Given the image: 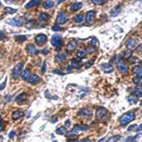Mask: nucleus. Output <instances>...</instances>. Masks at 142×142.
I'll list each match as a JSON object with an SVG mask.
<instances>
[{"label":"nucleus","instance_id":"f257e3e1","mask_svg":"<svg viewBox=\"0 0 142 142\" xmlns=\"http://www.w3.org/2000/svg\"><path fill=\"white\" fill-rule=\"evenodd\" d=\"M135 115L134 112H127L125 113V114H123L120 117L118 121H120V124L121 126H125V125H127L128 123H130L131 121H133V120H135Z\"/></svg>","mask_w":142,"mask_h":142},{"label":"nucleus","instance_id":"f03ea898","mask_svg":"<svg viewBox=\"0 0 142 142\" xmlns=\"http://www.w3.org/2000/svg\"><path fill=\"white\" fill-rule=\"evenodd\" d=\"M50 43H51V46L54 47L55 49L58 50L60 49L61 47H63V38L61 35L59 34H54L51 37V40H50Z\"/></svg>","mask_w":142,"mask_h":142},{"label":"nucleus","instance_id":"7ed1b4c3","mask_svg":"<svg viewBox=\"0 0 142 142\" xmlns=\"http://www.w3.org/2000/svg\"><path fill=\"white\" fill-rule=\"evenodd\" d=\"M23 67H24V64L23 63H19V64H17V65H15L14 68L13 69V78L17 79L21 75V73H22Z\"/></svg>","mask_w":142,"mask_h":142},{"label":"nucleus","instance_id":"20e7f679","mask_svg":"<svg viewBox=\"0 0 142 142\" xmlns=\"http://www.w3.org/2000/svg\"><path fill=\"white\" fill-rule=\"evenodd\" d=\"M96 18V12L95 10H89L85 14V23L87 25H92Z\"/></svg>","mask_w":142,"mask_h":142},{"label":"nucleus","instance_id":"39448f33","mask_svg":"<svg viewBox=\"0 0 142 142\" xmlns=\"http://www.w3.org/2000/svg\"><path fill=\"white\" fill-rule=\"evenodd\" d=\"M134 73H135V77L134 78V82L138 83L139 81L142 79V66H135L134 67Z\"/></svg>","mask_w":142,"mask_h":142},{"label":"nucleus","instance_id":"423d86ee","mask_svg":"<svg viewBox=\"0 0 142 142\" xmlns=\"http://www.w3.org/2000/svg\"><path fill=\"white\" fill-rule=\"evenodd\" d=\"M47 35L43 34V33L38 34L37 36L35 37V43H36L38 46H44L46 43H47Z\"/></svg>","mask_w":142,"mask_h":142},{"label":"nucleus","instance_id":"0eeeda50","mask_svg":"<svg viewBox=\"0 0 142 142\" xmlns=\"http://www.w3.org/2000/svg\"><path fill=\"white\" fill-rule=\"evenodd\" d=\"M117 69H118V71L120 72H121L122 74H125V73L128 72V65L125 64L124 62H122V61H118V62H117Z\"/></svg>","mask_w":142,"mask_h":142},{"label":"nucleus","instance_id":"6e6552de","mask_svg":"<svg viewBox=\"0 0 142 142\" xmlns=\"http://www.w3.org/2000/svg\"><path fill=\"white\" fill-rule=\"evenodd\" d=\"M66 21H67V16H66V14H65V13L61 12V13H58V15H57L58 25H59V24H60V25H62V24H65Z\"/></svg>","mask_w":142,"mask_h":142},{"label":"nucleus","instance_id":"1a4fd4ad","mask_svg":"<svg viewBox=\"0 0 142 142\" xmlns=\"http://www.w3.org/2000/svg\"><path fill=\"white\" fill-rule=\"evenodd\" d=\"M78 115L81 116V117H90L92 115V110L89 109V108H82V110H80V112L78 113Z\"/></svg>","mask_w":142,"mask_h":142},{"label":"nucleus","instance_id":"9d476101","mask_svg":"<svg viewBox=\"0 0 142 142\" xmlns=\"http://www.w3.org/2000/svg\"><path fill=\"white\" fill-rule=\"evenodd\" d=\"M106 113H107V110L105 109V108L103 107L98 108L97 111H96V117L99 118V120H100V118H102V117H104Z\"/></svg>","mask_w":142,"mask_h":142},{"label":"nucleus","instance_id":"9b49d317","mask_svg":"<svg viewBox=\"0 0 142 142\" xmlns=\"http://www.w3.org/2000/svg\"><path fill=\"white\" fill-rule=\"evenodd\" d=\"M27 97L29 96H27V93H21L20 95H18L17 97L15 98V101L17 102L18 104H21V103H23V102L27 100Z\"/></svg>","mask_w":142,"mask_h":142},{"label":"nucleus","instance_id":"f8f14e48","mask_svg":"<svg viewBox=\"0 0 142 142\" xmlns=\"http://www.w3.org/2000/svg\"><path fill=\"white\" fill-rule=\"evenodd\" d=\"M27 51L29 54L30 55H37L38 53H39V50L36 48V47H34V46L32 45H29L27 47Z\"/></svg>","mask_w":142,"mask_h":142},{"label":"nucleus","instance_id":"ddd939ff","mask_svg":"<svg viewBox=\"0 0 142 142\" xmlns=\"http://www.w3.org/2000/svg\"><path fill=\"white\" fill-rule=\"evenodd\" d=\"M80 132H81V126H79V125H75L74 128L72 129V131L68 132L67 134H66V135H67V137L76 135H78V134H80Z\"/></svg>","mask_w":142,"mask_h":142},{"label":"nucleus","instance_id":"4468645a","mask_svg":"<svg viewBox=\"0 0 142 142\" xmlns=\"http://www.w3.org/2000/svg\"><path fill=\"white\" fill-rule=\"evenodd\" d=\"M100 68H101L105 73H110L113 71V66L110 64H101L100 65Z\"/></svg>","mask_w":142,"mask_h":142},{"label":"nucleus","instance_id":"2eb2a0df","mask_svg":"<svg viewBox=\"0 0 142 142\" xmlns=\"http://www.w3.org/2000/svg\"><path fill=\"white\" fill-rule=\"evenodd\" d=\"M29 82L30 83H32V84H36V83H38V82H40V77L39 76H37V75H30V78H29Z\"/></svg>","mask_w":142,"mask_h":142},{"label":"nucleus","instance_id":"dca6fc26","mask_svg":"<svg viewBox=\"0 0 142 142\" xmlns=\"http://www.w3.org/2000/svg\"><path fill=\"white\" fill-rule=\"evenodd\" d=\"M77 47V41L76 40H72L70 41L67 44V47H66V50L67 51H73Z\"/></svg>","mask_w":142,"mask_h":142},{"label":"nucleus","instance_id":"f3484780","mask_svg":"<svg viewBox=\"0 0 142 142\" xmlns=\"http://www.w3.org/2000/svg\"><path fill=\"white\" fill-rule=\"evenodd\" d=\"M82 2H76L70 6V10H72V12H78V10H80L82 9Z\"/></svg>","mask_w":142,"mask_h":142},{"label":"nucleus","instance_id":"a211bd4d","mask_svg":"<svg viewBox=\"0 0 142 142\" xmlns=\"http://www.w3.org/2000/svg\"><path fill=\"white\" fill-rule=\"evenodd\" d=\"M38 4H40V0H32V1H30L29 3H27L25 8L27 10H30V9H31V8L34 7V6L38 5Z\"/></svg>","mask_w":142,"mask_h":142},{"label":"nucleus","instance_id":"6ab92c4d","mask_svg":"<svg viewBox=\"0 0 142 142\" xmlns=\"http://www.w3.org/2000/svg\"><path fill=\"white\" fill-rule=\"evenodd\" d=\"M9 24L13 26H15V27H21L23 25L22 20H18V19H10V20L8 21Z\"/></svg>","mask_w":142,"mask_h":142},{"label":"nucleus","instance_id":"aec40b11","mask_svg":"<svg viewBox=\"0 0 142 142\" xmlns=\"http://www.w3.org/2000/svg\"><path fill=\"white\" fill-rule=\"evenodd\" d=\"M24 116V112L21 111V110H17V111H15V112L13 113V120H17L18 118H20Z\"/></svg>","mask_w":142,"mask_h":142},{"label":"nucleus","instance_id":"412c9836","mask_svg":"<svg viewBox=\"0 0 142 142\" xmlns=\"http://www.w3.org/2000/svg\"><path fill=\"white\" fill-rule=\"evenodd\" d=\"M65 58H66V54L65 53H59V54L56 55L55 61L57 63H62L65 60Z\"/></svg>","mask_w":142,"mask_h":142},{"label":"nucleus","instance_id":"4be33fe9","mask_svg":"<svg viewBox=\"0 0 142 142\" xmlns=\"http://www.w3.org/2000/svg\"><path fill=\"white\" fill-rule=\"evenodd\" d=\"M85 19V16L83 14H77L74 16V22L78 23V24H82Z\"/></svg>","mask_w":142,"mask_h":142},{"label":"nucleus","instance_id":"5701e85b","mask_svg":"<svg viewBox=\"0 0 142 142\" xmlns=\"http://www.w3.org/2000/svg\"><path fill=\"white\" fill-rule=\"evenodd\" d=\"M126 45H127L128 48L133 49V48H135V47H137V41H135V39H129V40L127 41V43H126Z\"/></svg>","mask_w":142,"mask_h":142},{"label":"nucleus","instance_id":"b1692460","mask_svg":"<svg viewBox=\"0 0 142 142\" xmlns=\"http://www.w3.org/2000/svg\"><path fill=\"white\" fill-rule=\"evenodd\" d=\"M30 76V70L29 69H23L22 73H21V78H22V80H24V81L29 80Z\"/></svg>","mask_w":142,"mask_h":142},{"label":"nucleus","instance_id":"393cba45","mask_svg":"<svg viewBox=\"0 0 142 142\" xmlns=\"http://www.w3.org/2000/svg\"><path fill=\"white\" fill-rule=\"evenodd\" d=\"M72 66L74 68H80L82 66V62H81L80 59H77V58H74L72 59Z\"/></svg>","mask_w":142,"mask_h":142},{"label":"nucleus","instance_id":"a878e982","mask_svg":"<svg viewBox=\"0 0 142 142\" xmlns=\"http://www.w3.org/2000/svg\"><path fill=\"white\" fill-rule=\"evenodd\" d=\"M39 19H40L41 21H48L50 19V15L47 14V13H40V15H39Z\"/></svg>","mask_w":142,"mask_h":142},{"label":"nucleus","instance_id":"bb28decb","mask_svg":"<svg viewBox=\"0 0 142 142\" xmlns=\"http://www.w3.org/2000/svg\"><path fill=\"white\" fill-rule=\"evenodd\" d=\"M128 101L131 103V104H133V103H137V97L135 96L134 93H133L132 95H130L129 97H128Z\"/></svg>","mask_w":142,"mask_h":142},{"label":"nucleus","instance_id":"cd10ccee","mask_svg":"<svg viewBox=\"0 0 142 142\" xmlns=\"http://www.w3.org/2000/svg\"><path fill=\"white\" fill-rule=\"evenodd\" d=\"M56 133H57L58 135H66L67 134V131H66V127H60L58 128L57 131H56Z\"/></svg>","mask_w":142,"mask_h":142},{"label":"nucleus","instance_id":"c85d7f7f","mask_svg":"<svg viewBox=\"0 0 142 142\" xmlns=\"http://www.w3.org/2000/svg\"><path fill=\"white\" fill-rule=\"evenodd\" d=\"M86 51H84V50H79L77 53V57L80 59V60H82V59H84L85 57H86Z\"/></svg>","mask_w":142,"mask_h":142},{"label":"nucleus","instance_id":"c756f323","mask_svg":"<svg viewBox=\"0 0 142 142\" xmlns=\"http://www.w3.org/2000/svg\"><path fill=\"white\" fill-rule=\"evenodd\" d=\"M120 10H121V7H120V6H117V7L111 12V15H112V16H117V15L120 13Z\"/></svg>","mask_w":142,"mask_h":142},{"label":"nucleus","instance_id":"7c9ffc66","mask_svg":"<svg viewBox=\"0 0 142 142\" xmlns=\"http://www.w3.org/2000/svg\"><path fill=\"white\" fill-rule=\"evenodd\" d=\"M43 6H44V8H45V9H47V10H49V9H51V8L54 6V3H53L52 1H46V2H44Z\"/></svg>","mask_w":142,"mask_h":142},{"label":"nucleus","instance_id":"2f4dec72","mask_svg":"<svg viewBox=\"0 0 142 142\" xmlns=\"http://www.w3.org/2000/svg\"><path fill=\"white\" fill-rule=\"evenodd\" d=\"M122 57L124 58V59H130V58L132 57V51L130 49L124 51V52L122 53Z\"/></svg>","mask_w":142,"mask_h":142},{"label":"nucleus","instance_id":"473e14b6","mask_svg":"<svg viewBox=\"0 0 142 142\" xmlns=\"http://www.w3.org/2000/svg\"><path fill=\"white\" fill-rule=\"evenodd\" d=\"M140 137V135H135V137H129L125 139L124 142H135L137 139H138V137Z\"/></svg>","mask_w":142,"mask_h":142},{"label":"nucleus","instance_id":"72a5a7b5","mask_svg":"<svg viewBox=\"0 0 142 142\" xmlns=\"http://www.w3.org/2000/svg\"><path fill=\"white\" fill-rule=\"evenodd\" d=\"M15 40L17 41V42L22 43L27 40V36H25V35H17V36H15Z\"/></svg>","mask_w":142,"mask_h":142},{"label":"nucleus","instance_id":"f704fd0d","mask_svg":"<svg viewBox=\"0 0 142 142\" xmlns=\"http://www.w3.org/2000/svg\"><path fill=\"white\" fill-rule=\"evenodd\" d=\"M90 46L92 47H94V48H96V47H99V41L96 38H93L92 40L90 41Z\"/></svg>","mask_w":142,"mask_h":142},{"label":"nucleus","instance_id":"c9c22d12","mask_svg":"<svg viewBox=\"0 0 142 142\" xmlns=\"http://www.w3.org/2000/svg\"><path fill=\"white\" fill-rule=\"evenodd\" d=\"M120 135H114V137H110L109 139L107 140V142H117V140L120 139Z\"/></svg>","mask_w":142,"mask_h":142},{"label":"nucleus","instance_id":"e433bc0d","mask_svg":"<svg viewBox=\"0 0 142 142\" xmlns=\"http://www.w3.org/2000/svg\"><path fill=\"white\" fill-rule=\"evenodd\" d=\"M134 94H135L137 98L141 97L142 96V88H137V89L135 90V93H134Z\"/></svg>","mask_w":142,"mask_h":142},{"label":"nucleus","instance_id":"4c0bfd02","mask_svg":"<svg viewBox=\"0 0 142 142\" xmlns=\"http://www.w3.org/2000/svg\"><path fill=\"white\" fill-rule=\"evenodd\" d=\"M92 2L94 3L95 5H102V4L105 3V1L104 0H92Z\"/></svg>","mask_w":142,"mask_h":142},{"label":"nucleus","instance_id":"58836bf2","mask_svg":"<svg viewBox=\"0 0 142 142\" xmlns=\"http://www.w3.org/2000/svg\"><path fill=\"white\" fill-rule=\"evenodd\" d=\"M6 12L8 13H14L17 12V10L16 9H12V8H6Z\"/></svg>","mask_w":142,"mask_h":142},{"label":"nucleus","instance_id":"ea45409f","mask_svg":"<svg viewBox=\"0 0 142 142\" xmlns=\"http://www.w3.org/2000/svg\"><path fill=\"white\" fill-rule=\"evenodd\" d=\"M52 30L53 31H59V30H62V27H60V26L58 25H54L52 27Z\"/></svg>","mask_w":142,"mask_h":142},{"label":"nucleus","instance_id":"a19ab883","mask_svg":"<svg viewBox=\"0 0 142 142\" xmlns=\"http://www.w3.org/2000/svg\"><path fill=\"white\" fill-rule=\"evenodd\" d=\"M137 126L135 124H134V125H131L129 128H128V131L129 132H131V131H134V129H137Z\"/></svg>","mask_w":142,"mask_h":142},{"label":"nucleus","instance_id":"79ce46f5","mask_svg":"<svg viewBox=\"0 0 142 142\" xmlns=\"http://www.w3.org/2000/svg\"><path fill=\"white\" fill-rule=\"evenodd\" d=\"M88 128H89L88 125H82V126H81V131H86Z\"/></svg>","mask_w":142,"mask_h":142},{"label":"nucleus","instance_id":"37998d69","mask_svg":"<svg viewBox=\"0 0 142 142\" xmlns=\"http://www.w3.org/2000/svg\"><path fill=\"white\" fill-rule=\"evenodd\" d=\"M95 50V48L94 47H89L87 48V49H86V53H91V52H93V51H94Z\"/></svg>","mask_w":142,"mask_h":142},{"label":"nucleus","instance_id":"c03bdc74","mask_svg":"<svg viewBox=\"0 0 142 142\" xmlns=\"http://www.w3.org/2000/svg\"><path fill=\"white\" fill-rule=\"evenodd\" d=\"M5 37H6L5 33L3 32V31H0V41L3 40V39H5Z\"/></svg>","mask_w":142,"mask_h":142},{"label":"nucleus","instance_id":"a18cd8bd","mask_svg":"<svg viewBox=\"0 0 142 142\" xmlns=\"http://www.w3.org/2000/svg\"><path fill=\"white\" fill-rule=\"evenodd\" d=\"M53 73H56V74H60V75H64V72H62L61 70H57V69L53 70Z\"/></svg>","mask_w":142,"mask_h":142},{"label":"nucleus","instance_id":"49530a36","mask_svg":"<svg viewBox=\"0 0 142 142\" xmlns=\"http://www.w3.org/2000/svg\"><path fill=\"white\" fill-rule=\"evenodd\" d=\"M46 66H47V64H46V63H44V65H43V67H42V71H41L43 74H44V73H46Z\"/></svg>","mask_w":142,"mask_h":142},{"label":"nucleus","instance_id":"de8ad7c7","mask_svg":"<svg viewBox=\"0 0 142 142\" xmlns=\"http://www.w3.org/2000/svg\"><path fill=\"white\" fill-rule=\"evenodd\" d=\"M65 126L66 128L69 127V126H70V120H65Z\"/></svg>","mask_w":142,"mask_h":142},{"label":"nucleus","instance_id":"09e8293b","mask_svg":"<svg viewBox=\"0 0 142 142\" xmlns=\"http://www.w3.org/2000/svg\"><path fill=\"white\" fill-rule=\"evenodd\" d=\"M14 135H15L14 131H12V132L10 133V135H9V137H10V138H13V137H14Z\"/></svg>","mask_w":142,"mask_h":142},{"label":"nucleus","instance_id":"8fccbe9b","mask_svg":"<svg viewBox=\"0 0 142 142\" xmlns=\"http://www.w3.org/2000/svg\"><path fill=\"white\" fill-rule=\"evenodd\" d=\"M92 64H93V60H92V61H90V63H87V64L85 65V67L88 68L89 66H91V65H92Z\"/></svg>","mask_w":142,"mask_h":142},{"label":"nucleus","instance_id":"3c124183","mask_svg":"<svg viewBox=\"0 0 142 142\" xmlns=\"http://www.w3.org/2000/svg\"><path fill=\"white\" fill-rule=\"evenodd\" d=\"M5 86H6V81H5V82H3L2 84L0 85V90H3V89H4V87H5Z\"/></svg>","mask_w":142,"mask_h":142},{"label":"nucleus","instance_id":"603ef678","mask_svg":"<svg viewBox=\"0 0 142 142\" xmlns=\"http://www.w3.org/2000/svg\"><path fill=\"white\" fill-rule=\"evenodd\" d=\"M3 129V126H2V117H1V116H0V132L2 131Z\"/></svg>","mask_w":142,"mask_h":142},{"label":"nucleus","instance_id":"864d4df0","mask_svg":"<svg viewBox=\"0 0 142 142\" xmlns=\"http://www.w3.org/2000/svg\"><path fill=\"white\" fill-rule=\"evenodd\" d=\"M81 142H91V140L89 138H83V139L81 140Z\"/></svg>","mask_w":142,"mask_h":142},{"label":"nucleus","instance_id":"5fc2aeb1","mask_svg":"<svg viewBox=\"0 0 142 142\" xmlns=\"http://www.w3.org/2000/svg\"><path fill=\"white\" fill-rule=\"evenodd\" d=\"M66 69H67L68 72H70V71H71L72 69H74V67H73L72 65H69V66H67V68H66Z\"/></svg>","mask_w":142,"mask_h":142},{"label":"nucleus","instance_id":"6e6d98bb","mask_svg":"<svg viewBox=\"0 0 142 142\" xmlns=\"http://www.w3.org/2000/svg\"><path fill=\"white\" fill-rule=\"evenodd\" d=\"M137 132H140V131H142V124H140L139 126L137 128Z\"/></svg>","mask_w":142,"mask_h":142},{"label":"nucleus","instance_id":"4d7b16f0","mask_svg":"<svg viewBox=\"0 0 142 142\" xmlns=\"http://www.w3.org/2000/svg\"><path fill=\"white\" fill-rule=\"evenodd\" d=\"M42 53H44V54H47V52H48V50L47 49V48H45V49H42V51H41Z\"/></svg>","mask_w":142,"mask_h":142},{"label":"nucleus","instance_id":"13d9d810","mask_svg":"<svg viewBox=\"0 0 142 142\" xmlns=\"http://www.w3.org/2000/svg\"><path fill=\"white\" fill-rule=\"evenodd\" d=\"M67 142H79L77 139H72V140H68Z\"/></svg>","mask_w":142,"mask_h":142},{"label":"nucleus","instance_id":"bf43d9fd","mask_svg":"<svg viewBox=\"0 0 142 142\" xmlns=\"http://www.w3.org/2000/svg\"><path fill=\"white\" fill-rule=\"evenodd\" d=\"M140 105H141V106H142V100H141V102H140Z\"/></svg>","mask_w":142,"mask_h":142},{"label":"nucleus","instance_id":"052dcab7","mask_svg":"<svg viewBox=\"0 0 142 142\" xmlns=\"http://www.w3.org/2000/svg\"><path fill=\"white\" fill-rule=\"evenodd\" d=\"M0 7H1V2H0Z\"/></svg>","mask_w":142,"mask_h":142},{"label":"nucleus","instance_id":"680f3d73","mask_svg":"<svg viewBox=\"0 0 142 142\" xmlns=\"http://www.w3.org/2000/svg\"><path fill=\"white\" fill-rule=\"evenodd\" d=\"M141 87H142V83H141Z\"/></svg>","mask_w":142,"mask_h":142}]
</instances>
